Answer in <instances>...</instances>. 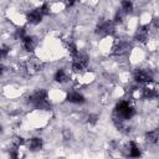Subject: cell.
Here are the masks:
<instances>
[{
	"instance_id": "obj_1",
	"label": "cell",
	"mask_w": 159,
	"mask_h": 159,
	"mask_svg": "<svg viewBox=\"0 0 159 159\" xmlns=\"http://www.w3.org/2000/svg\"><path fill=\"white\" fill-rule=\"evenodd\" d=\"M27 101L34 104L39 109H48L51 106L47 101V92L45 89H37L34 93H31L27 98Z\"/></svg>"
},
{
	"instance_id": "obj_2",
	"label": "cell",
	"mask_w": 159,
	"mask_h": 159,
	"mask_svg": "<svg viewBox=\"0 0 159 159\" xmlns=\"http://www.w3.org/2000/svg\"><path fill=\"white\" fill-rule=\"evenodd\" d=\"M116 113L118 116V118L125 120V119H130L134 116V109L133 107L129 104V102L127 101H122L116 106Z\"/></svg>"
},
{
	"instance_id": "obj_3",
	"label": "cell",
	"mask_w": 159,
	"mask_h": 159,
	"mask_svg": "<svg viewBox=\"0 0 159 159\" xmlns=\"http://www.w3.org/2000/svg\"><path fill=\"white\" fill-rule=\"evenodd\" d=\"M87 63H88V58H87L86 55L80 53V52L73 55V60H72V68H73V71L80 72V71L84 70L87 67Z\"/></svg>"
},
{
	"instance_id": "obj_4",
	"label": "cell",
	"mask_w": 159,
	"mask_h": 159,
	"mask_svg": "<svg viewBox=\"0 0 159 159\" xmlns=\"http://www.w3.org/2000/svg\"><path fill=\"white\" fill-rule=\"evenodd\" d=\"M41 68V62L37 60V58H29L25 63H24V70H26L27 73L32 75V73H36L37 71H40Z\"/></svg>"
},
{
	"instance_id": "obj_5",
	"label": "cell",
	"mask_w": 159,
	"mask_h": 159,
	"mask_svg": "<svg viewBox=\"0 0 159 159\" xmlns=\"http://www.w3.org/2000/svg\"><path fill=\"white\" fill-rule=\"evenodd\" d=\"M134 80L139 83H149L153 80V76L147 70H137L134 72Z\"/></svg>"
},
{
	"instance_id": "obj_6",
	"label": "cell",
	"mask_w": 159,
	"mask_h": 159,
	"mask_svg": "<svg viewBox=\"0 0 159 159\" xmlns=\"http://www.w3.org/2000/svg\"><path fill=\"white\" fill-rule=\"evenodd\" d=\"M129 48H130L129 42H127V41H124V40H119V41H117V42L114 43V46H113V53L117 55V56H122V55L127 53V52L129 51Z\"/></svg>"
},
{
	"instance_id": "obj_7",
	"label": "cell",
	"mask_w": 159,
	"mask_h": 159,
	"mask_svg": "<svg viewBox=\"0 0 159 159\" xmlns=\"http://www.w3.org/2000/svg\"><path fill=\"white\" fill-rule=\"evenodd\" d=\"M113 30H114V26H113V24H112L111 21H102V22L98 25V27H97V34L104 36V35L112 34Z\"/></svg>"
},
{
	"instance_id": "obj_8",
	"label": "cell",
	"mask_w": 159,
	"mask_h": 159,
	"mask_svg": "<svg viewBox=\"0 0 159 159\" xmlns=\"http://www.w3.org/2000/svg\"><path fill=\"white\" fill-rule=\"evenodd\" d=\"M42 16H43V15L41 14L40 9H35V10H31V11L27 14V20H29V22H31V24H39V22L41 21Z\"/></svg>"
},
{
	"instance_id": "obj_9",
	"label": "cell",
	"mask_w": 159,
	"mask_h": 159,
	"mask_svg": "<svg viewBox=\"0 0 159 159\" xmlns=\"http://www.w3.org/2000/svg\"><path fill=\"white\" fill-rule=\"evenodd\" d=\"M149 36V26H142L138 29V31L135 32V40L140 41V42H144Z\"/></svg>"
},
{
	"instance_id": "obj_10",
	"label": "cell",
	"mask_w": 159,
	"mask_h": 159,
	"mask_svg": "<svg viewBox=\"0 0 159 159\" xmlns=\"http://www.w3.org/2000/svg\"><path fill=\"white\" fill-rule=\"evenodd\" d=\"M21 41H22V46H24V48H25L26 51H29V52L34 51V48H35V46H36V42H35V39H34V37H31V36H25Z\"/></svg>"
},
{
	"instance_id": "obj_11",
	"label": "cell",
	"mask_w": 159,
	"mask_h": 159,
	"mask_svg": "<svg viewBox=\"0 0 159 159\" xmlns=\"http://www.w3.org/2000/svg\"><path fill=\"white\" fill-rule=\"evenodd\" d=\"M67 101L71 102V103L80 104V103H83L84 102V97L80 92H71V93L67 94Z\"/></svg>"
},
{
	"instance_id": "obj_12",
	"label": "cell",
	"mask_w": 159,
	"mask_h": 159,
	"mask_svg": "<svg viewBox=\"0 0 159 159\" xmlns=\"http://www.w3.org/2000/svg\"><path fill=\"white\" fill-rule=\"evenodd\" d=\"M125 152H127L125 154L128 157H139L140 155V150H139V148L137 147V144L134 142H129V144L125 148Z\"/></svg>"
},
{
	"instance_id": "obj_13",
	"label": "cell",
	"mask_w": 159,
	"mask_h": 159,
	"mask_svg": "<svg viewBox=\"0 0 159 159\" xmlns=\"http://www.w3.org/2000/svg\"><path fill=\"white\" fill-rule=\"evenodd\" d=\"M27 145H29V149L32 152L40 150L42 148V139L41 138H31V139H29Z\"/></svg>"
},
{
	"instance_id": "obj_14",
	"label": "cell",
	"mask_w": 159,
	"mask_h": 159,
	"mask_svg": "<svg viewBox=\"0 0 159 159\" xmlns=\"http://www.w3.org/2000/svg\"><path fill=\"white\" fill-rule=\"evenodd\" d=\"M142 97L148 98V99H153L158 97V92L155 88H143L142 89Z\"/></svg>"
},
{
	"instance_id": "obj_15",
	"label": "cell",
	"mask_w": 159,
	"mask_h": 159,
	"mask_svg": "<svg viewBox=\"0 0 159 159\" xmlns=\"http://www.w3.org/2000/svg\"><path fill=\"white\" fill-rule=\"evenodd\" d=\"M145 139H147V142L148 143H150V144H155L157 142H158V139H159V132L155 129V130H150V132H148L147 134H145Z\"/></svg>"
},
{
	"instance_id": "obj_16",
	"label": "cell",
	"mask_w": 159,
	"mask_h": 159,
	"mask_svg": "<svg viewBox=\"0 0 159 159\" xmlns=\"http://www.w3.org/2000/svg\"><path fill=\"white\" fill-rule=\"evenodd\" d=\"M55 81L56 82H60V83L67 82L68 81V75L66 73L65 70H57V72L55 73Z\"/></svg>"
},
{
	"instance_id": "obj_17",
	"label": "cell",
	"mask_w": 159,
	"mask_h": 159,
	"mask_svg": "<svg viewBox=\"0 0 159 159\" xmlns=\"http://www.w3.org/2000/svg\"><path fill=\"white\" fill-rule=\"evenodd\" d=\"M124 14H128L133 10V2L132 0H123L122 1V9H120Z\"/></svg>"
},
{
	"instance_id": "obj_18",
	"label": "cell",
	"mask_w": 159,
	"mask_h": 159,
	"mask_svg": "<svg viewBox=\"0 0 159 159\" xmlns=\"http://www.w3.org/2000/svg\"><path fill=\"white\" fill-rule=\"evenodd\" d=\"M66 47H67V50H68L72 55H75V53L78 52V51H77V47H76V45H75V42L71 41V40H67V42H66Z\"/></svg>"
},
{
	"instance_id": "obj_19",
	"label": "cell",
	"mask_w": 159,
	"mask_h": 159,
	"mask_svg": "<svg viewBox=\"0 0 159 159\" xmlns=\"http://www.w3.org/2000/svg\"><path fill=\"white\" fill-rule=\"evenodd\" d=\"M9 51H10V47L6 46V45L2 46V47H0V58H5V57H7Z\"/></svg>"
},
{
	"instance_id": "obj_20",
	"label": "cell",
	"mask_w": 159,
	"mask_h": 159,
	"mask_svg": "<svg viewBox=\"0 0 159 159\" xmlns=\"http://www.w3.org/2000/svg\"><path fill=\"white\" fill-rule=\"evenodd\" d=\"M12 144H14V147L20 148V145H22V144H24V139H22L21 137H16V138L12 140Z\"/></svg>"
},
{
	"instance_id": "obj_21",
	"label": "cell",
	"mask_w": 159,
	"mask_h": 159,
	"mask_svg": "<svg viewBox=\"0 0 159 159\" xmlns=\"http://www.w3.org/2000/svg\"><path fill=\"white\" fill-rule=\"evenodd\" d=\"M124 15H125V14H124L122 10H119V11L116 14V21H117V22H122V21H123V16H124Z\"/></svg>"
},
{
	"instance_id": "obj_22",
	"label": "cell",
	"mask_w": 159,
	"mask_h": 159,
	"mask_svg": "<svg viewBox=\"0 0 159 159\" xmlns=\"http://www.w3.org/2000/svg\"><path fill=\"white\" fill-rule=\"evenodd\" d=\"M9 154H10V157L11 158H17V147H12L10 150H9Z\"/></svg>"
},
{
	"instance_id": "obj_23",
	"label": "cell",
	"mask_w": 159,
	"mask_h": 159,
	"mask_svg": "<svg viewBox=\"0 0 159 159\" xmlns=\"http://www.w3.org/2000/svg\"><path fill=\"white\" fill-rule=\"evenodd\" d=\"M48 10H50V9H48V5H47V4H43V5L40 7V11H41L42 15H47V14H48Z\"/></svg>"
},
{
	"instance_id": "obj_24",
	"label": "cell",
	"mask_w": 159,
	"mask_h": 159,
	"mask_svg": "<svg viewBox=\"0 0 159 159\" xmlns=\"http://www.w3.org/2000/svg\"><path fill=\"white\" fill-rule=\"evenodd\" d=\"M97 116L96 114H91L89 117H88V122L91 123V124H96V122H97Z\"/></svg>"
},
{
	"instance_id": "obj_25",
	"label": "cell",
	"mask_w": 159,
	"mask_h": 159,
	"mask_svg": "<svg viewBox=\"0 0 159 159\" xmlns=\"http://www.w3.org/2000/svg\"><path fill=\"white\" fill-rule=\"evenodd\" d=\"M63 138H65V139H70V138H71V132H70L68 129H65V130H63Z\"/></svg>"
},
{
	"instance_id": "obj_26",
	"label": "cell",
	"mask_w": 159,
	"mask_h": 159,
	"mask_svg": "<svg viewBox=\"0 0 159 159\" xmlns=\"http://www.w3.org/2000/svg\"><path fill=\"white\" fill-rule=\"evenodd\" d=\"M16 35H17V37H20V40H22V39L25 37V34H24V30H22V29H21V30H19Z\"/></svg>"
},
{
	"instance_id": "obj_27",
	"label": "cell",
	"mask_w": 159,
	"mask_h": 159,
	"mask_svg": "<svg viewBox=\"0 0 159 159\" xmlns=\"http://www.w3.org/2000/svg\"><path fill=\"white\" fill-rule=\"evenodd\" d=\"M75 1H76V0H65V4H66L67 6H72V5L75 4Z\"/></svg>"
},
{
	"instance_id": "obj_28",
	"label": "cell",
	"mask_w": 159,
	"mask_h": 159,
	"mask_svg": "<svg viewBox=\"0 0 159 159\" xmlns=\"http://www.w3.org/2000/svg\"><path fill=\"white\" fill-rule=\"evenodd\" d=\"M2 71H4V66H2V65H0V75L2 73Z\"/></svg>"
}]
</instances>
